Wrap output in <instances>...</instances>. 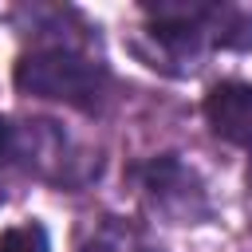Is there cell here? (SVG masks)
<instances>
[{"label":"cell","instance_id":"6da1fadb","mask_svg":"<svg viewBox=\"0 0 252 252\" xmlns=\"http://www.w3.org/2000/svg\"><path fill=\"white\" fill-rule=\"evenodd\" d=\"M12 83L20 94L63 102L75 110H98L106 98V87H110L106 67L67 43H47V47L24 51L16 59Z\"/></svg>","mask_w":252,"mask_h":252},{"label":"cell","instance_id":"3957f363","mask_svg":"<svg viewBox=\"0 0 252 252\" xmlns=\"http://www.w3.org/2000/svg\"><path fill=\"white\" fill-rule=\"evenodd\" d=\"M205 122L213 126L217 138L252 150V83L240 79L213 83L205 94Z\"/></svg>","mask_w":252,"mask_h":252},{"label":"cell","instance_id":"277c9868","mask_svg":"<svg viewBox=\"0 0 252 252\" xmlns=\"http://www.w3.org/2000/svg\"><path fill=\"white\" fill-rule=\"evenodd\" d=\"M0 252H51L47 228L39 220H20L0 232Z\"/></svg>","mask_w":252,"mask_h":252},{"label":"cell","instance_id":"7a4b0ae2","mask_svg":"<svg viewBox=\"0 0 252 252\" xmlns=\"http://www.w3.org/2000/svg\"><path fill=\"white\" fill-rule=\"evenodd\" d=\"M142 189H146V197H150L161 213H173L177 220H189V217L205 213L201 181L193 177V169H185V165L177 161V154L154 158V161L142 169Z\"/></svg>","mask_w":252,"mask_h":252}]
</instances>
